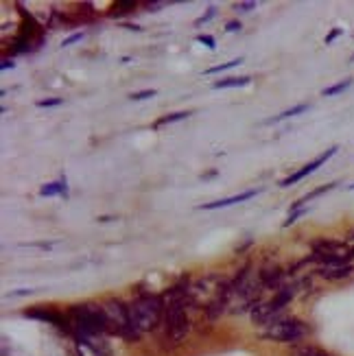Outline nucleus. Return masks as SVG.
<instances>
[{"mask_svg":"<svg viewBox=\"0 0 354 356\" xmlns=\"http://www.w3.org/2000/svg\"><path fill=\"white\" fill-rule=\"evenodd\" d=\"M188 330H191V317L186 311V289L175 286L164 313V337L171 346H177L184 341Z\"/></svg>","mask_w":354,"mask_h":356,"instance_id":"1","label":"nucleus"},{"mask_svg":"<svg viewBox=\"0 0 354 356\" xmlns=\"http://www.w3.org/2000/svg\"><path fill=\"white\" fill-rule=\"evenodd\" d=\"M162 300L151 293H143L129 304V317L131 323L138 332H149L153 328H158V323L162 319Z\"/></svg>","mask_w":354,"mask_h":356,"instance_id":"2","label":"nucleus"},{"mask_svg":"<svg viewBox=\"0 0 354 356\" xmlns=\"http://www.w3.org/2000/svg\"><path fill=\"white\" fill-rule=\"evenodd\" d=\"M70 328L74 337H90V334H105L107 321L103 315V308L95 304H81L70 311Z\"/></svg>","mask_w":354,"mask_h":356,"instance_id":"3","label":"nucleus"},{"mask_svg":"<svg viewBox=\"0 0 354 356\" xmlns=\"http://www.w3.org/2000/svg\"><path fill=\"white\" fill-rule=\"evenodd\" d=\"M103 315L107 321V330L127 339V341H138L140 339V332L134 328L131 317H129V306L120 304L118 300H107L103 306Z\"/></svg>","mask_w":354,"mask_h":356,"instance_id":"4","label":"nucleus"},{"mask_svg":"<svg viewBox=\"0 0 354 356\" xmlns=\"http://www.w3.org/2000/svg\"><path fill=\"white\" fill-rule=\"evenodd\" d=\"M354 258V247L346 243H337L330 238H321L313 243V256L311 260L319 262L321 267H337V265H348Z\"/></svg>","mask_w":354,"mask_h":356,"instance_id":"5","label":"nucleus"},{"mask_svg":"<svg viewBox=\"0 0 354 356\" xmlns=\"http://www.w3.org/2000/svg\"><path fill=\"white\" fill-rule=\"evenodd\" d=\"M306 332H309V328L300 319H280L269 323V328L265 330V339L278 343H296L306 337Z\"/></svg>","mask_w":354,"mask_h":356,"instance_id":"6","label":"nucleus"},{"mask_svg":"<svg viewBox=\"0 0 354 356\" xmlns=\"http://www.w3.org/2000/svg\"><path fill=\"white\" fill-rule=\"evenodd\" d=\"M293 293H296L293 286H282L278 293H275V298L269 304H263V306H256L254 308V313H252L254 321H258V323H273L271 321L273 315L282 311V308L289 304V300L293 298Z\"/></svg>","mask_w":354,"mask_h":356,"instance_id":"7","label":"nucleus"},{"mask_svg":"<svg viewBox=\"0 0 354 356\" xmlns=\"http://www.w3.org/2000/svg\"><path fill=\"white\" fill-rule=\"evenodd\" d=\"M335 153H337V147H330L328 151H324V153H321V156H317L313 162H309V164H306L304 168H300V171L298 173H293V175H289L287 179H282V184L280 186H291V184H296V181H300V179H304L306 175H311V173H315L317 171V168L321 166V164H324V162H328L332 156H335Z\"/></svg>","mask_w":354,"mask_h":356,"instance_id":"8","label":"nucleus"},{"mask_svg":"<svg viewBox=\"0 0 354 356\" xmlns=\"http://www.w3.org/2000/svg\"><path fill=\"white\" fill-rule=\"evenodd\" d=\"M258 191H248V193H241V195H234V197H227V199H219V201H212V204H206V206H199L202 210H217V208H227V206H234V204H241V201H248L252 197H256Z\"/></svg>","mask_w":354,"mask_h":356,"instance_id":"9","label":"nucleus"},{"mask_svg":"<svg viewBox=\"0 0 354 356\" xmlns=\"http://www.w3.org/2000/svg\"><path fill=\"white\" fill-rule=\"evenodd\" d=\"M24 315H26V317H33V319H40V321H51V323H57V326L68 328L64 317L57 315V313H53V311H44V308H31V311H24Z\"/></svg>","mask_w":354,"mask_h":356,"instance_id":"10","label":"nucleus"},{"mask_svg":"<svg viewBox=\"0 0 354 356\" xmlns=\"http://www.w3.org/2000/svg\"><path fill=\"white\" fill-rule=\"evenodd\" d=\"M354 271L352 265H337V267H319V275L326 277V280H344L350 277Z\"/></svg>","mask_w":354,"mask_h":356,"instance_id":"11","label":"nucleus"},{"mask_svg":"<svg viewBox=\"0 0 354 356\" xmlns=\"http://www.w3.org/2000/svg\"><path fill=\"white\" fill-rule=\"evenodd\" d=\"M252 79L250 76H232V79H221V81H214V90H223V88H241V86H248Z\"/></svg>","mask_w":354,"mask_h":356,"instance_id":"12","label":"nucleus"},{"mask_svg":"<svg viewBox=\"0 0 354 356\" xmlns=\"http://www.w3.org/2000/svg\"><path fill=\"white\" fill-rule=\"evenodd\" d=\"M40 193H42L44 197L66 193V179H64V181H55V184H46V186H42V191H40Z\"/></svg>","mask_w":354,"mask_h":356,"instance_id":"13","label":"nucleus"},{"mask_svg":"<svg viewBox=\"0 0 354 356\" xmlns=\"http://www.w3.org/2000/svg\"><path fill=\"white\" fill-rule=\"evenodd\" d=\"M309 110V105H296V107H291V110H287V112H282L280 116H275V118H269L267 122H280V120H284V118H291V116H298V114H302V112H306Z\"/></svg>","mask_w":354,"mask_h":356,"instance_id":"14","label":"nucleus"},{"mask_svg":"<svg viewBox=\"0 0 354 356\" xmlns=\"http://www.w3.org/2000/svg\"><path fill=\"white\" fill-rule=\"evenodd\" d=\"M293 354H296V356H328L324 350H319V348H315V346H298Z\"/></svg>","mask_w":354,"mask_h":356,"instance_id":"15","label":"nucleus"},{"mask_svg":"<svg viewBox=\"0 0 354 356\" xmlns=\"http://www.w3.org/2000/svg\"><path fill=\"white\" fill-rule=\"evenodd\" d=\"M188 116H191V112H175V114H171V116H164V118H160V120L156 122V127L168 125V122H175V120H184V118H188Z\"/></svg>","mask_w":354,"mask_h":356,"instance_id":"16","label":"nucleus"},{"mask_svg":"<svg viewBox=\"0 0 354 356\" xmlns=\"http://www.w3.org/2000/svg\"><path fill=\"white\" fill-rule=\"evenodd\" d=\"M239 64H243V59H241V57H239V59H232V61H227V64H221V66H212V68L206 70V74H217V72H223V70L234 68V66H239Z\"/></svg>","mask_w":354,"mask_h":356,"instance_id":"17","label":"nucleus"},{"mask_svg":"<svg viewBox=\"0 0 354 356\" xmlns=\"http://www.w3.org/2000/svg\"><path fill=\"white\" fill-rule=\"evenodd\" d=\"M350 86H352V79H346V81L337 83V86H330V88L324 90V97H335V95H339V92H344V90L350 88Z\"/></svg>","mask_w":354,"mask_h":356,"instance_id":"18","label":"nucleus"},{"mask_svg":"<svg viewBox=\"0 0 354 356\" xmlns=\"http://www.w3.org/2000/svg\"><path fill=\"white\" fill-rule=\"evenodd\" d=\"M306 212H309V210H306V208H300V210H293V212H289V219L284 221V227H289L291 223H296V221L300 219V216H302V214H306Z\"/></svg>","mask_w":354,"mask_h":356,"instance_id":"19","label":"nucleus"},{"mask_svg":"<svg viewBox=\"0 0 354 356\" xmlns=\"http://www.w3.org/2000/svg\"><path fill=\"white\" fill-rule=\"evenodd\" d=\"M151 97H156V90L136 92V95H131V101H145V99H151Z\"/></svg>","mask_w":354,"mask_h":356,"instance_id":"20","label":"nucleus"},{"mask_svg":"<svg viewBox=\"0 0 354 356\" xmlns=\"http://www.w3.org/2000/svg\"><path fill=\"white\" fill-rule=\"evenodd\" d=\"M59 103H61V99H46V101H38V107H55Z\"/></svg>","mask_w":354,"mask_h":356,"instance_id":"21","label":"nucleus"},{"mask_svg":"<svg viewBox=\"0 0 354 356\" xmlns=\"http://www.w3.org/2000/svg\"><path fill=\"white\" fill-rule=\"evenodd\" d=\"M199 42L206 44L208 49H214V38H210V35H202V38H199Z\"/></svg>","mask_w":354,"mask_h":356,"instance_id":"22","label":"nucleus"},{"mask_svg":"<svg viewBox=\"0 0 354 356\" xmlns=\"http://www.w3.org/2000/svg\"><path fill=\"white\" fill-rule=\"evenodd\" d=\"M341 35V29H335V31H330V33H328V38H326V44H330L332 40H337V38H339Z\"/></svg>","mask_w":354,"mask_h":356,"instance_id":"23","label":"nucleus"},{"mask_svg":"<svg viewBox=\"0 0 354 356\" xmlns=\"http://www.w3.org/2000/svg\"><path fill=\"white\" fill-rule=\"evenodd\" d=\"M254 7H256V3H241V5H236V9H241V11H250Z\"/></svg>","mask_w":354,"mask_h":356,"instance_id":"24","label":"nucleus"},{"mask_svg":"<svg viewBox=\"0 0 354 356\" xmlns=\"http://www.w3.org/2000/svg\"><path fill=\"white\" fill-rule=\"evenodd\" d=\"M77 40H81V33H74V35L66 38V40H64V46H70V44H72V42H77Z\"/></svg>","mask_w":354,"mask_h":356,"instance_id":"25","label":"nucleus"},{"mask_svg":"<svg viewBox=\"0 0 354 356\" xmlns=\"http://www.w3.org/2000/svg\"><path fill=\"white\" fill-rule=\"evenodd\" d=\"M241 29V22H230L227 24V31H239Z\"/></svg>","mask_w":354,"mask_h":356,"instance_id":"26","label":"nucleus"},{"mask_svg":"<svg viewBox=\"0 0 354 356\" xmlns=\"http://www.w3.org/2000/svg\"><path fill=\"white\" fill-rule=\"evenodd\" d=\"M0 68H3V70H7V68H13V61L5 59V61H3V66H0Z\"/></svg>","mask_w":354,"mask_h":356,"instance_id":"27","label":"nucleus"},{"mask_svg":"<svg viewBox=\"0 0 354 356\" xmlns=\"http://www.w3.org/2000/svg\"><path fill=\"white\" fill-rule=\"evenodd\" d=\"M350 243H352V247H354V232H352V234H350Z\"/></svg>","mask_w":354,"mask_h":356,"instance_id":"28","label":"nucleus"},{"mask_svg":"<svg viewBox=\"0 0 354 356\" xmlns=\"http://www.w3.org/2000/svg\"><path fill=\"white\" fill-rule=\"evenodd\" d=\"M352 61H354V53H352Z\"/></svg>","mask_w":354,"mask_h":356,"instance_id":"29","label":"nucleus"}]
</instances>
